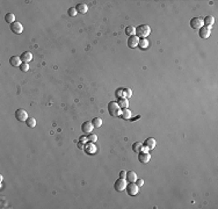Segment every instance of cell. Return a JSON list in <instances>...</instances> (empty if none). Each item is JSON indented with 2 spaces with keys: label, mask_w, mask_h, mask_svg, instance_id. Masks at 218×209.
I'll return each instance as SVG.
<instances>
[{
  "label": "cell",
  "mask_w": 218,
  "mask_h": 209,
  "mask_svg": "<svg viewBox=\"0 0 218 209\" xmlns=\"http://www.w3.org/2000/svg\"><path fill=\"white\" fill-rule=\"evenodd\" d=\"M151 34V28L147 25H140L136 28V36L139 38H146Z\"/></svg>",
  "instance_id": "6da1fadb"
},
{
  "label": "cell",
  "mask_w": 218,
  "mask_h": 209,
  "mask_svg": "<svg viewBox=\"0 0 218 209\" xmlns=\"http://www.w3.org/2000/svg\"><path fill=\"white\" fill-rule=\"evenodd\" d=\"M108 112L113 117L121 116V107L118 106L117 102L111 101V102H109V105H108Z\"/></svg>",
  "instance_id": "7a4b0ae2"
},
{
  "label": "cell",
  "mask_w": 218,
  "mask_h": 209,
  "mask_svg": "<svg viewBox=\"0 0 218 209\" xmlns=\"http://www.w3.org/2000/svg\"><path fill=\"white\" fill-rule=\"evenodd\" d=\"M126 179L124 178H118L116 181H115V185H114V188L117 191V192H122L126 188Z\"/></svg>",
  "instance_id": "3957f363"
},
{
  "label": "cell",
  "mask_w": 218,
  "mask_h": 209,
  "mask_svg": "<svg viewBox=\"0 0 218 209\" xmlns=\"http://www.w3.org/2000/svg\"><path fill=\"white\" fill-rule=\"evenodd\" d=\"M125 189H126V192H128V194L130 196H135V195H137L138 192H139V187L135 182H129V185H126V188Z\"/></svg>",
  "instance_id": "277c9868"
},
{
  "label": "cell",
  "mask_w": 218,
  "mask_h": 209,
  "mask_svg": "<svg viewBox=\"0 0 218 209\" xmlns=\"http://www.w3.org/2000/svg\"><path fill=\"white\" fill-rule=\"evenodd\" d=\"M28 113L25 109H16L15 111V119L19 122H26L28 119Z\"/></svg>",
  "instance_id": "5b68a950"
},
{
  "label": "cell",
  "mask_w": 218,
  "mask_h": 209,
  "mask_svg": "<svg viewBox=\"0 0 218 209\" xmlns=\"http://www.w3.org/2000/svg\"><path fill=\"white\" fill-rule=\"evenodd\" d=\"M190 27H191L193 29L200 30V29L203 27V20L201 17H193V19L190 20Z\"/></svg>",
  "instance_id": "8992f818"
},
{
  "label": "cell",
  "mask_w": 218,
  "mask_h": 209,
  "mask_svg": "<svg viewBox=\"0 0 218 209\" xmlns=\"http://www.w3.org/2000/svg\"><path fill=\"white\" fill-rule=\"evenodd\" d=\"M93 123H92V121H86V122H84L82 124H81V131L85 134V135H90L91 132H92V130H93Z\"/></svg>",
  "instance_id": "52a82bcc"
},
{
  "label": "cell",
  "mask_w": 218,
  "mask_h": 209,
  "mask_svg": "<svg viewBox=\"0 0 218 209\" xmlns=\"http://www.w3.org/2000/svg\"><path fill=\"white\" fill-rule=\"evenodd\" d=\"M138 161L141 164H146L151 161V155L146 151H140V152H138Z\"/></svg>",
  "instance_id": "ba28073f"
},
{
  "label": "cell",
  "mask_w": 218,
  "mask_h": 209,
  "mask_svg": "<svg viewBox=\"0 0 218 209\" xmlns=\"http://www.w3.org/2000/svg\"><path fill=\"white\" fill-rule=\"evenodd\" d=\"M138 42H139V37H137L136 35L129 36V38H128V47L131 49L136 48L138 46Z\"/></svg>",
  "instance_id": "9c48e42d"
},
{
  "label": "cell",
  "mask_w": 218,
  "mask_h": 209,
  "mask_svg": "<svg viewBox=\"0 0 218 209\" xmlns=\"http://www.w3.org/2000/svg\"><path fill=\"white\" fill-rule=\"evenodd\" d=\"M11 30L14 33V34H21V33L23 32V27H22V25L19 21H15L14 23L11 25Z\"/></svg>",
  "instance_id": "30bf717a"
},
{
  "label": "cell",
  "mask_w": 218,
  "mask_h": 209,
  "mask_svg": "<svg viewBox=\"0 0 218 209\" xmlns=\"http://www.w3.org/2000/svg\"><path fill=\"white\" fill-rule=\"evenodd\" d=\"M215 23V17L212 15H208L203 19V25H205V27L208 28H211Z\"/></svg>",
  "instance_id": "8fae6325"
},
{
  "label": "cell",
  "mask_w": 218,
  "mask_h": 209,
  "mask_svg": "<svg viewBox=\"0 0 218 209\" xmlns=\"http://www.w3.org/2000/svg\"><path fill=\"white\" fill-rule=\"evenodd\" d=\"M210 28H208V27H202L200 30H199V35H200V37L203 38V40H205V38H208L209 36H210Z\"/></svg>",
  "instance_id": "7c38bea8"
},
{
  "label": "cell",
  "mask_w": 218,
  "mask_h": 209,
  "mask_svg": "<svg viewBox=\"0 0 218 209\" xmlns=\"http://www.w3.org/2000/svg\"><path fill=\"white\" fill-rule=\"evenodd\" d=\"M9 64L12 65V66H14V67H20V65L22 64V61L17 56H12L9 58Z\"/></svg>",
  "instance_id": "4fadbf2b"
},
{
  "label": "cell",
  "mask_w": 218,
  "mask_h": 209,
  "mask_svg": "<svg viewBox=\"0 0 218 209\" xmlns=\"http://www.w3.org/2000/svg\"><path fill=\"white\" fill-rule=\"evenodd\" d=\"M20 58H21L22 63H29L31 59H32V55H31V52H29V51H25V52H22V55L20 56Z\"/></svg>",
  "instance_id": "5bb4252c"
},
{
  "label": "cell",
  "mask_w": 218,
  "mask_h": 209,
  "mask_svg": "<svg viewBox=\"0 0 218 209\" xmlns=\"http://www.w3.org/2000/svg\"><path fill=\"white\" fill-rule=\"evenodd\" d=\"M156 144H157V142L154 138H146V141L144 142V144L143 145H144L145 148H147L149 150H152V149L156 148Z\"/></svg>",
  "instance_id": "9a60e30c"
},
{
  "label": "cell",
  "mask_w": 218,
  "mask_h": 209,
  "mask_svg": "<svg viewBox=\"0 0 218 209\" xmlns=\"http://www.w3.org/2000/svg\"><path fill=\"white\" fill-rule=\"evenodd\" d=\"M125 179L129 181V182H136L137 181V173L134 172V171H129L126 172V177Z\"/></svg>",
  "instance_id": "2e32d148"
},
{
  "label": "cell",
  "mask_w": 218,
  "mask_h": 209,
  "mask_svg": "<svg viewBox=\"0 0 218 209\" xmlns=\"http://www.w3.org/2000/svg\"><path fill=\"white\" fill-rule=\"evenodd\" d=\"M76 9H77V12H78V13L85 14V13H87V11H88V7H87V5H86V4H84V2H80V4H78V5L76 6Z\"/></svg>",
  "instance_id": "e0dca14e"
},
{
  "label": "cell",
  "mask_w": 218,
  "mask_h": 209,
  "mask_svg": "<svg viewBox=\"0 0 218 209\" xmlns=\"http://www.w3.org/2000/svg\"><path fill=\"white\" fill-rule=\"evenodd\" d=\"M85 151H86L88 155H94V153L96 152V148H95L94 143H92V142L87 143L86 146H85Z\"/></svg>",
  "instance_id": "ac0fdd59"
},
{
  "label": "cell",
  "mask_w": 218,
  "mask_h": 209,
  "mask_svg": "<svg viewBox=\"0 0 218 209\" xmlns=\"http://www.w3.org/2000/svg\"><path fill=\"white\" fill-rule=\"evenodd\" d=\"M131 112H130V109H128V108H123V111H121V117L123 119V120H129V119H131Z\"/></svg>",
  "instance_id": "d6986e66"
},
{
  "label": "cell",
  "mask_w": 218,
  "mask_h": 209,
  "mask_svg": "<svg viewBox=\"0 0 218 209\" xmlns=\"http://www.w3.org/2000/svg\"><path fill=\"white\" fill-rule=\"evenodd\" d=\"M117 103H118V106H120V107H122V108H128V106H129V101H128V99H125V98H123V97L118 98Z\"/></svg>",
  "instance_id": "ffe728a7"
},
{
  "label": "cell",
  "mask_w": 218,
  "mask_h": 209,
  "mask_svg": "<svg viewBox=\"0 0 218 209\" xmlns=\"http://www.w3.org/2000/svg\"><path fill=\"white\" fill-rule=\"evenodd\" d=\"M5 21L7 22V23H14L15 22V15L13 14V13H7L6 15H5Z\"/></svg>",
  "instance_id": "44dd1931"
},
{
  "label": "cell",
  "mask_w": 218,
  "mask_h": 209,
  "mask_svg": "<svg viewBox=\"0 0 218 209\" xmlns=\"http://www.w3.org/2000/svg\"><path fill=\"white\" fill-rule=\"evenodd\" d=\"M143 143H140V142H136V143H134L132 144V151L134 152H140L141 150H143Z\"/></svg>",
  "instance_id": "7402d4cb"
},
{
  "label": "cell",
  "mask_w": 218,
  "mask_h": 209,
  "mask_svg": "<svg viewBox=\"0 0 218 209\" xmlns=\"http://www.w3.org/2000/svg\"><path fill=\"white\" fill-rule=\"evenodd\" d=\"M138 47L140 49H146L149 47V41L147 38H139V42H138Z\"/></svg>",
  "instance_id": "603a6c76"
},
{
  "label": "cell",
  "mask_w": 218,
  "mask_h": 209,
  "mask_svg": "<svg viewBox=\"0 0 218 209\" xmlns=\"http://www.w3.org/2000/svg\"><path fill=\"white\" fill-rule=\"evenodd\" d=\"M92 123H93L94 128H100L102 126V120L100 117H94L92 120Z\"/></svg>",
  "instance_id": "cb8c5ba5"
},
{
  "label": "cell",
  "mask_w": 218,
  "mask_h": 209,
  "mask_svg": "<svg viewBox=\"0 0 218 209\" xmlns=\"http://www.w3.org/2000/svg\"><path fill=\"white\" fill-rule=\"evenodd\" d=\"M125 34L129 35V36H132V35H136V28L132 27V26H129L125 28Z\"/></svg>",
  "instance_id": "d4e9b609"
},
{
  "label": "cell",
  "mask_w": 218,
  "mask_h": 209,
  "mask_svg": "<svg viewBox=\"0 0 218 209\" xmlns=\"http://www.w3.org/2000/svg\"><path fill=\"white\" fill-rule=\"evenodd\" d=\"M26 124L29 127V128H35L36 126V120L34 117H28L27 121H26Z\"/></svg>",
  "instance_id": "484cf974"
},
{
  "label": "cell",
  "mask_w": 218,
  "mask_h": 209,
  "mask_svg": "<svg viewBox=\"0 0 218 209\" xmlns=\"http://www.w3.org/2000/svg\"><path fill=\"white\" fill-rule=\"evenodd\" d=\"M67 14L73 17V16H76L77 14H78V12H77L76 7H70V8H69V11H67Z\"/></svg>",
  "instance_id": "4316f807"
},
{
  "label": "cell",
  "mask_w": 218,
  "mask_h": 209,
  "mask_svg": "<svg viewBox=\"0 0 218 209\" xmlns=\"http://www.w3.org/2000/svg\"><path fill=\"white\" fill-rule=\"evenodd\" d=\"M87 140H88V142H92V143H94V142H96V140H97V136H96L95 134H90V135L87 136Z\"/></svg>",
  "instance_id": "83f0119b"
},
{
  "label": "cell",
  "mask_w": 218,
  "mask_h": 209,
  "mask_svg": "<svg viewBox=\"0 0 218 209\" xmlns=\"http://www.w3.org/2000/svg\"><path fill=\"white\" fill-rule=\"evenodd\" d=\"M20 70H21L22 72H27V71L29 70V65H28V63H22V64L20 65Z\"/></svg>",
  "instance_id": "f1b7e54d"
},
{
  "label": "cell",
  "mask_w": 218,
  "mask_h": 209,
  "mask_svg": "<svg viewBox=\"0 0 218 209\" xmlns=\"http://www.w3.org/2000/svg\"><path fill=\"white\" fill-rule=\"evenodd\" d=\"M124 97H126V98H130L131 97V90H130V88H124Z\"/></svg>",
  "instance_id": "f546056e"
},
{
  "label": "cell",
  "mask_w": 218,
  "mask_h": 209,
  "mask_svg": "<svg viewBox=\"0 0 218 209\" xmlns=\"http://www.w3.org/2000/svg\"><path fill=\"white\" fill-rule=\"evenodd\" d=\"M136 182H137V186H138V187H140V186L144 185V180H143V179H137Z\"/></svg>",
  "instance_id": "4dcf8cb0"
},
{
  "label": "cell",
  "mask_w": 218,
  "mask_h": 209,
  "mask_svg": "<svg viewBox=\"0 0 218 209\" xmlns=\"http://www.w3.org/2000/svg\"><path fill=\"white\" fill-rule=\"evenodd\" d=\"M126 177V172L125 171H121V173H120V178H124Z\"/></svg>",
  "instance_id": "1f68e13d"
},
{
  "label": "cell",
  "mask_w": 218,
  "mask_h": 209,
  "mask_svg": "<svg viewBox=\"0 0 218 209\" xmlns=\"http://www.w3.org/2000/svg\"><path fill=\"white\" fill-rule=\"evenodd\" d=\"M85 141H88V140H87V137H85V136L80 137V142H85Z\"/></svg>",
  "instance_id": "d6a6232c"
},
{
  "label": "cell",
  "mask_w": 218,
  "mask_h": 209,
  "mask_svg": "<svg viewBox=\"0 0 218 209\" xmlns=\"http://www.w3.org/2000/svg\"><path fill=\"white\" fill-rule=\"evenodd\" d=\"M139 117H140V116L138 115V116H135V117H132L131 120H132V121H135V120H137V119H139Z\"/></svg>",
  "instance_id": "836d02e7"
}]
</instances>
